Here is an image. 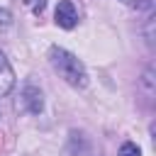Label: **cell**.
Instances as JSON below:
<instances>
[{
	"label": "cell",
	"instance_id": "1",
	"mask_svg": "<svg viewBox=\"0 0 156 156\" xmlns=\"http://www.w3.org/2000/svg\"><path fill=\"white\" fill-rule=\"evenodd\" d=\"M49 63H51V68L58 73V78H61L63 83H68L71 88H76V90L88 88V83H90L88 68H85V63H83L76 54H71L68 49L54 44V46L49 49Z\"/></svg>",
	"mask_w": 156,
	"mask_h": 156
},
{
	"label": "cell",
	"instance_id": "2",
	"mask_svg": "<svg viewBox=\"0 0 156 156\" xmlns=\"http://www.w3.org/2000/svg\"><path fill=\"white\" fill-rule=\"evenodd\" d=\"M17 110L27 112V115H41L44 112V93L39 85L27 83L20 90V100H17Z\"/></svg>",
	"mask_w": 156,
	"mask_h": 156
},
{
	"label": "cell",
	"instance_id": "3",
	"mask_svg": "<svg viewBox=\"0 0 156 156\" xmlns=\"http://www.w3.org/2000/svg\"><path fill=\"white\" fill-rule=\"evenodd\" d=\"M54 22H56L61 29H73V27L78 24V10H76L73 0H61V2L56 5Z\"/></svg>",
	"mask_w": 156,
	"mask_h": 156
},
{
	"label": "cell",
	"instance_id": "4",
	"mask_svg": "<svg viewBox=\"0 0 156 156\" xmlns=\"http://www.w3.org/2000/svg\"><path fill=\"white\" fill-rule=\"evenodd\" d=\"M15 88V71L5 56V51L0 49V95H7Z\"/></svg>",
	"mask_w": 156,
	"mask_h": 156
},
{
	"label": "cell",
	"instance_id": "5",
	"mask_svg": "<svg viewBox=\"0 0 156 156\" xmlns=\"http://www.w3.org/2000/svg\"><path fill=\"white\" fill-rule=\"evenodd\" d=\"M117 156H141V149L134 144V141H124L117 151Z\"/></svg>",
	"mask_w": 156,
	"mask_h": 156
},
{
	"label": "cell",
	"instance_id": "6",
	"mask_svg": "<svg viewBox=\"0 0 156 156\" xmlns=\"http://www.w3.org/2000/svg\"><path fill=\"white\" fill-rule=\"evenodd\" d=\"M10 27H12V12L5 10V7H0V32H5Z\"/></svg>",
	"mask_w": 156,
	"mask_h": 156
},
{
	"label": "cell",
	"instance_id": "7",
	"mask_svg": "<svg viewBox=\"0 0 156 156\" xmlns=\"http://www.w3.org/2000/svg\"><path fill=\"white\" fill-rule=\"evenodd\" d=\"M44 5H46L44 0H37V2L32 5V10H34V15H41V12H44Z\"/></svg>",
	"mask_w": 156,
	"mask_h": 156
},
{
	"label": "cell",
	"instance_id": "8",
	"mask_svg": "<svg viewBox=\"0 0 156 156\" xmlns=\"http://www.w3.org/2000/svg\"><path fill=\"white\" fill-rule=\"evenodd\" d=\"M119 2L127 7H141V0H119Z\"/></svg>",
	"mask_w": 156,
	"mask_h": 156
},
{
	"label": "cell",
	"instance_id": "9",
	"mask_svg": "<svg viewBox=\"0 0 156 156\" xmlns=\"http://www.w3.org/2000/svg\"><path fill=\"white\" fill-rule=\"evenodd\" d=\"M22 2H24V5H29V7H32V5H34V2H37V0H22Z\"/></svg>",
	"mask_w": 156,
	"mask_h": 156
}]
</instances>
